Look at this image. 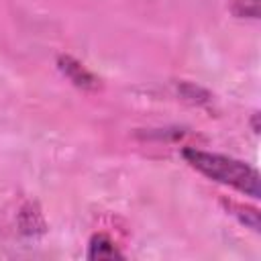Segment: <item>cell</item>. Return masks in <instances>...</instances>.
Here are the masks:
<instances>
[{
	"label": "cell",
	"instance_id": "1",
	"mask_svg": "<svg viewBox=\"0 0 261 261\" xmlns=\"http://www.w3.org/2000/svg\"><path fill=\"white\" fill-rule=\"evenodd\" d=\"M184 159L198 169L202 175L230 186L234 190H239L245 196L251 198H259L261 196V179L255 167L247 165L245 161L226 157V155H218V153H206L200 149H184Z\"/></svg>",
	"mask_w": 261,
	"mask_h": 261
},
{
	"label": "cell",
	"instance_id": "2",
	"mask_svg": "<svg viewBox=\"0 0 261 261\" xmlns=\"http://www.w3.org/2000/svg\"><path fill=\"white\" fill-rule=\"evenodd\" d=\"M57 63H59V69L63 71V75H67L69 82L75 84L77 88L92 90V88L98 86V80H96V77H94V75H92L80 61H75L73 57H69V55H61Z\"/></svg>",
	"mask_w": 261,
	"mask_h": 261
},
{
	"label": "cell",
	"instance_id": "3",
	"mask_svg": "<svg viewBox=\"0 0 261 261\" xmlns=\"http://www.w3.org/2000/svg\"><path fill=\"white\" fill-rule=\"evenodd\" d=\"M124 255L116 249V245L106 234H94L90 241L88 259H122Z\"/></svg>",
	"mask_w": 261,
	"mask_h": 261
},
{
	"label": "cell",
	"instance_id": "4",
	"mask_svg": "<svg viewBox=\"0 0 261 261\" xmlns=\"http://www.w3.org/2000/svg\"><path fill=\"white\" fill-rule=\"evenodd\" d=\"M232 12L237 16L259 18V0H234L232 2Z\"/></svg>",
	"mask_w": 261,
	"mask_h": 261
}]
</instances>
